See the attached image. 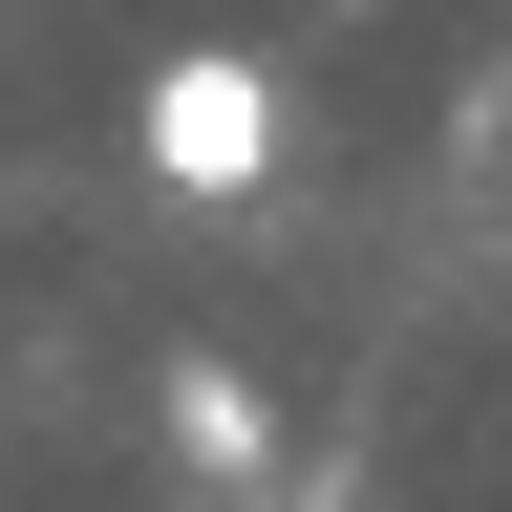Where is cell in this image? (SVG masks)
Instances as JSON below:
<instances>
[{"label":"cell","instance_id":"cell-2","mask_svg":"<svg viewBox=\"0 0 512 512\" xmlns=\"http://www.w3.org/2000/svg\"><path fill=\"white\" fill-rule=\"evenodd\" d=\"M256 448H278V406L235 363H171V470H256Z\"/></svg>","mask_w":512,"mask_h":512},{"label":"cell","instance_id":"cell-1","mask_svg":"<svg viewBox=\"0 0 512 512\" xmlns=\"http://www.w3.org/2000/svg\"><path fill=\"white\" fill-rule=\"evenodd\" d=\"M128 150H150V192L235 214V192L278 171V64H256V43H171V64H150V107H128Z\"/></svg>","mask_w":512,"mask_h":512}]
</instances>
